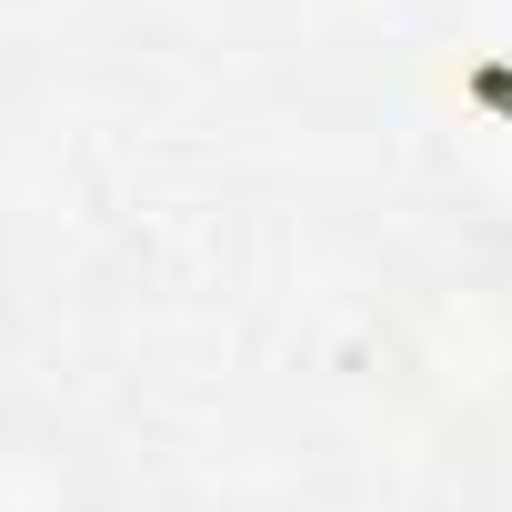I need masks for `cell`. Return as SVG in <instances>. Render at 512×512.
<instances>
[{
    "mask_svg": "<svg viewBox=\"0 0 512 512\" xmlns=\"http://www.w3.org/2000/svg\"><path fill=\"white\" fill-rule=\"evenodd\" d=\"M0 512H91L71 442H51V432H0Z\"/></svg>",
    "mask_w": 512,
    "mask_h": 512,
    "instance_id": "6da1fadb",
    "label": "cell"
}]
</instances>
